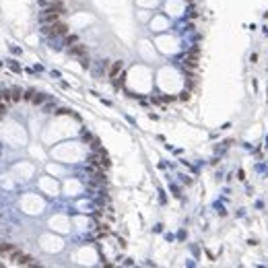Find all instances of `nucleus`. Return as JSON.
<instances>
[{"mask_svg": "<svg viewBox=\"0 0 268 268\" xmlns=\"http://www.w3.org/2000/svg\"><path fill=\"white\" fill-rule=\"evenodd\" d=\"M44 31L48 35H66L68 33V27H66L64 23H52V25H48Z\"/></svg>", "mask_w": 268, "mask_h": 268, "instance_id": "1", "label": "nucleus"}, {"mask_svg": "<svg viewBox=\"0 0 268 268\" xmlns=\"http://www.w3.org/2000/svg\"><path fill=\"white\" fill-rule=\"evenodd\" d=\"M17 264H21V266H33V258L31 256H27V254H21L19 256V260H17Z\"/></svg>", "mask_w": 268, "mask_h": 268, "instance_id": "2", "label": "nucleus"}, {"mask_svg": "<svg viewBox=\"0 0 268 268\" xmlns=\"http://www.w3.org/2000/svg\"><path fill=\"white\" fill-rule=\"evenodd\" d=\"M120 70H122V62H114V66L109 68V79H118V75H120Z\"/></svg>", "mask_w": 268, "mask_h": 268, "instance_id": "3", "label": "nucleus"}, {"mask_svg": "<svg viewBox=\"0 0 268 268\" xmlns=\"http://www.w3.org/2000/svg\"><path fill=\"white\" fill-rule=\"evenodd\" d=\"M70 52H72L75 56H80V58H85V52H87V50H85V45H75V48H72Z\"/></svg>", "mask_w": 268, "mask_h": 268, "instance_id": "4", "label": "nucleus"}, {"mask_svg": "<svg viewBox=\"0 0 268 268\" xmlns=\"http://www.w3.org/2000/svg\"><path fill=\"white\" fill-rule=\"evenodd\" d=\"M10 99H13V101L23 99V93H21V89H10Z\"/></svg>", "mask_w": 268, "mask_h": 268, "instance_id": "5", "label": "nucleus"}, {"mask_svg": "<svg viewBox=\"0 0 268 268\" xmlns=\"http://www.w3.org/2000/svg\"><path fill=\"white\" fill-rule=\"evenodd\" d=\"M44 99H45L44 95H33V99H31V101H33L35 105H39V103H41V101H44Z\"/></svg>", "mask_w": 268, "mask_h": 268, "instance_id": "6", "label": "nucleus"}, {"mask_svg": "<svg viewBox=\"0 0 268 268\" xmlns=\"http://www.w3.org/2000/svg\"><path fill=\"white\" fill-rule=\"evenodd\" d=\"M4 95H6V91H0V101H4Z\"/></svg>", "mask_w": 268, "mask_h": 268, "instance_id": "7", "label": "nucleus"}]
</instances>
